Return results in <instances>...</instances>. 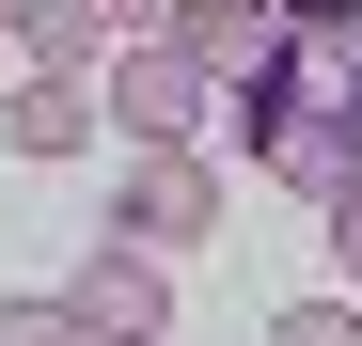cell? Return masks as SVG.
I'll return each mask as SVG.
<instances>
[{"instance_id": "cell-1", "label": "cell", "mask_w": 362, "mask_h": 346, "mask_svg": "<svg viewBox=\"0 0 362 346\" xmlns=\"http://www.w3.org/2000/svg\"><path fill=\"white\" fill-rule=\"evenodd\" d=\"M205 110H221V79H205L189 32H127V47H110V126H127V142H189Z\"/></svg>"}, {"instance_id": "cell-2", "label": "cell", "mask_w": 362, "mask_h": 346, "mask_svg": "<svg viewBox=\"0 0 362 346\" xmlns=\"http://www.w3.org/2000/svg\"><path fill=\"white\" fill-rule=\"evenodd\" d=\"M110 220H127V252H189L205 220H221V173L189 142H142L127 173H110Z\"/></svg>"}, {"instance_id": "cell-3", "label": "cell", "mask_w": 362, "mask_h": 346, "mask_svg": "<svg viewBox=\"0 0 362 346\" xmlns=\"http://www.w3.org/2000/svg\"><path fill=\"white\" fill-rule=\"evenodd\" d=\"M64 315H79L95 346H158V330H173V299H158V252H127V237H110V252L64 283Z\"/></svg>"}, {"instance_id": "cell-4", "label": "cell", "mask_w": 362, "mask_h": 346, "mask_svg": "<svg viewBox=\"0 0 362 346\" xmlns=\"http://www.w3.org/2000/svg\"><path fill=\"white\" fill-rule=\"evenodd\" d=\"M0 142H16V157H79V142H95V79H16Z\"/></svg>"}, {"instance_id": "cell-5", "label": "cell", "mask_w": 362, "mask_h": 346, "mask_svg": "<svg viewBox=\"0 0 362 346\" xmlns=\"http://www.w3.org/2000/svg\"><path fill=\"white\" fill-rule=\"evenodd\" d=\"M16 32H32V79H95L110 64V16H95V0H32Z\"/></svg>"}, {"instance_id": "cell-6", "label": "cell", "mask_w": 362, "mask_h": 346, "mask_svg": "<svg viewBox=\"0 0 362 346\" xmlns=\"http://www.w3.org/2000/svg\"><path fill=\"white\" fill-rule=\"evenodd\" d=\"M268 346H362V299H299V315H268Z\"/></svg>"}, {"instance_id": "cell-7", "label": "cell", "mask_w": 362, "mask_h": 346, "mask_svg": "<svg viewBox=\"0 0 362 346\" xmlns=\"http://www.w3.org/2000/svg\"><path fill=\"white\" fill-rule=\"evenodd\" d=\"M0 346H95V330H79L64 299H16V315H0Z\"/></svg>"}, {"instance_id": "cell-8", "label": "cell", "mask_w": 362, "mask_h": 346, "mask_svg": "<svg viewBox=\"0 0 362 346\" xmlns=\"http://www.w3.org/2000/svg\"><path fill=\"white\" fill-rule=\"evenodd\" d=\"M95 16H110V47H127V32H189L173 0H95Z\"/></svg>"}, {"instance_id": "cell-9", "label": "cell", "mask_w": 362, "mask_h": 346, "mask_svg": "<svg viewBox=\"0 0 362 346\" xmlns=\"http://www.w3.org/2000/svg\"><path fill=\"white\" fill-rule=\"evenodd\" d=\"M331 252H346V299H362V189L331 205Z\"/></svg>"}, {"instance_id": "cell-10", "label": "cell", "mask_w": 362, "mask_h": 346, "mask_svg": "<svg viewBox=\"0 0 362 346\" xmlns=\"http://www.w3.org/2000/svg\"><path fill=\"white\" fill-rule=\"evenodd\" d=\"M16 16H32V0H0V32H16Z\"/></svg>"}]
</instances>
